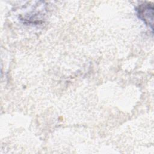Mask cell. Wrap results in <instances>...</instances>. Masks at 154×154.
<instances>
[{
	"label": "cell",
	"mask_w": 154,
	"mask_h": 154,
	"mask_svg": "<svg viewBox=\"0 0 154 154\" xmlns=\"http://www.w3.org/2000/svg\"><path fill=\"white\" fill-rule=\"evenodd\" d=\"M139 17L143 20L147 25H149L153 28V8L152 4L149 3H144L139 5L137 9Z\"/></svg>",
	"instance_id": "6da1fadb"
}]
</instances>
